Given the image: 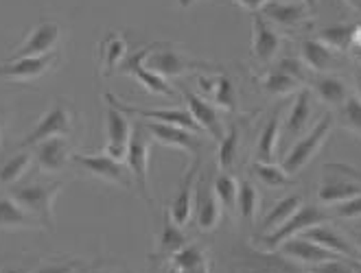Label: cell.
Instances as JSON below:
<instances>
[{
    "mask_svg": "<svg viewBox=\"0 0 361 273\" xmlns=\"http://www.w3.org/2000/svg\"><path fill=\"white\" fill-rule=\"evenodd\" d=\"M61 191V182L53 184H29V186H16L11 191V199L29 212L35 221L47 225L49 229L55 227V215H53V201Z\"/></svg>",
    "mask_w": 361,
    "mask_h": 273,
    "instance_id": "6da1fadb",
    "label": "cell"
},
{
    "mask_svg": "<svg viewBox=\"0 0 361 273\" xmlns=\"http://www.w3.org/2000/svg\"><path fill=\"white\" fill-rule=\"evenodd\" d=\"M281 254L285 258H291V260H298V262H305L309 267L313 265H322L326 260H333L337 258V254H333V251L324 249L322 245H317L309 239H300V236H293L289 241H285L281 245Z\"/></svg>",
    "mask_w": 361,
    "mask_h": 273,
    "instance_id": "9a60e30c",
    "label": "cell"
},
{
    "mask_svg": "<svg viewBox=\"0 0 361 273\" xmlns=\"http://www.w3.org/2000/svg\"><path fill=\"white\" fill-rule=\"evenodd\" d=\"M331 129H333V116L324 114L320 120L313 125V129L305 138H300L291 146V151L283 160V169H285V173L289 177L295 175V173H300L305 166L313 160V155L320 151V146L326 142Z\"/></svg>",
    "mask_w": 361,
    "mask_h": 273,
    "instance_id": "3957f363",
    "label": "cell"
},
{
    "mask_svg": "<svg viewBox=\"0 0 361 273\" xmlns=\"http://www.w3.org/2000/svg\"><path fill=\"white\" fill-rule=\"evenodd\" d=\"M313 92L329 105H344L346 99H348L346 83L339 77H331V75L317 77L313 81Z\"/></svg>",
    "mask_w": 361,
    "mask_h": 273,
    "instance_id": "4dcf8cb0",
    "label": "cell"
},
{
    "mask_svg": "<svg viewBox=\"0 0 361 273\" xmlns=\"http://www.w3.org/2000/svg\"><path fill=\"white\" fill-rule=\"evenodd\" d=\"M263 15H267L269 20L279 25H285V27H293L302 23L307 18L309 9L300 3H285V0H269V3L261 9Z\"/></svg>",
    "mask_w": 361,
    "mask_h": 273,
    "instance_id": "d4e9b609",
    "label": "cell"
},
{
    "mask_svg": "<svg viewBox=\"0 0 361 273\" xmlns=\"http://www.w3.org/2000/svg\"><path fill=\"white\" fill-rule=\"evenodd\" d=\"M237 269L239 273H309L293 262L285 260L283 254H271V251H254L239 249L237 251Z\"/></svg>",
    "mask_w": 361,
    "mask_h": 273,
    "instance_id": "9c48e42d",
    "label": "cell"
},
{
    "mask_svg": "<svg viewBox=\"0 0 361 273\" xmlns=\"http://www.w3.org/2000/svg\"><path fill=\"white\" fill-rule=\"evenodd\" d=\"M215 193L224 205V210L228 212H235V205H237V195H239V182L232 177L230 173H221L217 179H215Z\"/></svg>",
    "mask_w": 361,
    "mask_h": 273,
    "instance_id": "d590c367",
    "label": "cell"
},
{
    "mask_svg": "<svg viewBox=\"0 0 361 273\" xmlns=\"http://www.w3.org/2000/svg\"><path fill=\"white\" fill-rule=\"evenodd\" d=\"M279 49H281L279 33L269 27V23L261 11L254 13V55H257V59L267 64V61L274 59V55L279 53Z\"/></svg>",
    "mask_w": 361,
    "mask_h": 273,
    "instance_id": "44dd1931",
    "label": "cell"
},
{
    "mask_svg": "<svg viewBox=\"0 0 361 273\" xmlns=\"http://www.w3.org/2000/svg\"><path fill=\"white\" fill-rule=\"evenodd\" d=\"M73 162L79 164L83 171L90 173L97 179H103L108 184L121 186L125 191H130L134 186V177L132 171L127 169L125 162H118L114 158H110L108 153H101V155H86V153H77L73 155Z\"/></svg>",
    "mask_w": 361,
    "mask_h": 273,
    "instance_id": "8992f818",
    "label": "cell"
},
{
    "mask_svg": "<svg viewBox=\"0 0 361 273\" xmlns=\"http://www.w3.org/2000/svg\"><path fill=\"white\" fill-rule=\"evenodd\" d=\"M279 70H283L285 75L293 77L295 81H305V66L300 64L298 59H293V57H285L281 64H279Z\"/></svg>",
    "mask_w": 361,
    "mask_h": 273,
    "instance_id": "ee69618b",
    "label": "cell"
},
{
    "mask_svg": "<svg viewBox=\"0 0 361 273\" xmlns=\"http://www.w3.org/2000/svg\"><path fill=\"white\" fill-rule=\"evenodd\" d=\"M31 160L33 155L25 149V151H20L16 153L11 160H7L3 166H0V184H5V186H13L20 177H23L27 173V169L31 166Z\"/></svg>",
    "mask_w": 361,
    "mask_h": 273,
    "instance_id": "d6a6232c",
    "label": "cell"
},
{
    "mask_svg": "<svg viewBox=\"0 0 361 273\" xmlns=\"http://www.w3.org/2000/svg\"><path fill=\"white\" fill-rule=\"evenodd\" d=\"M252 171L257 173V177L269 188H283L291 182L283 166H276L274 162H254Z\"/></svg>",
    "mask_w": 361,
    "mask_h": 273,
    "instance_id": "e575fe53",
    "label": "cell"
},
{
    "mask_svg": "<svg viewBox=\"0 0 361 273\" xmlns=\"http://www.w3.org/2000/svg\"><path fill=\"white\" fill-rule=\"evenodd\" d=\"M105 127H108V146H105V153L118 162H125L132 140V122L127 120L125 112L110 105L108 116H105Z\"/></svg>",
    "mask_w": 361,
    "mask_h": 273,
    "instance_id": "8fae6325",
    "label": "cell"
},
{
    "mask_svg": "<svg viewBox=\"0 0 361 273\" xmlns=\"http://www.w3.org/2000/svg\"><path fill=\"white\" fill-rule=\"evenodd\" d=\"M35 158L39 169L53 175L66 169V164L71 160V144L66 138H49L44 142L35 144Z\"/></svg>",
    "mask_w": 361,
    "mask_h": 273,
    "instance_id": "2e32d148",
    "label": "cell"
},
{
    "mask_svg": "<svg viewBox=\"0 0 361 273\" xmlns=\"http://www.w3.org/2000/svg\"><path fill=\"white\" fill-rule=\"evenodd\" d=\"M353 33H355V27H331L322 33V42L333 51L335 49L344 51L353 44Z\"/></svg>",
    "mask_w": 361,
    "mask_h": 273,
    "instance_id": "ab89813d",
    "label": "cell"
},
{
    "mask_svg": "<svg viewBox=\"0 0 361 273\" xmlns=\"http://www.w3.org/2000/svg\"><path fill=\"white\" fill-rule=\"evenodd\" d=\"M188 245V239L186 234L182 232V227L171 219V217H166L164 221V229H162V234H160V241H158V251L152 256V260H171L178 251L182 247Z\"/></svg>",
    "mask_w": 361,
    "mask_h": 273,
    "instance_id": "603a6c76",
    "label": "cell"
},
{
    "mask_svg": "<svg viewBox=\"0 0 361 273\" xmlns=\"http://www.w3.org/2000/svg\"><path fill=\"white\" fill-rule=\"evenodd\" d=\"M0 273H27L25 269H9V271H0Z\"/></svg>",
    "mask_w": 361,
    "mask_h": 273,
    "instance_id": "816d5d0a",
    "label": "cell"
},
{
    "mask_svg": "<svg viewBox=\"0 0 361 273\" xmlns=\"http://www.w3.org/2000/svg\"><path fill=\"white\" fill-rule=\"evenodd\" d=\"M259 203H261V195L257 191V186H254L250 179H243L239 184V195H237V208L239 212L245 221H252L259 212Z\"/></svg>",
    "mask_w": 361,
    "mask_h": 273,
    "instance_id": "836d02e7",
    "label": "cell"
},
{
    "mask_svg": "<svg viewBox=\"0 0 361 273\" xmlns=\"http://www.w3.org/2000/svg\"><path fill=\"white\" fill-rule=\"evenodd\" d=\"M344 122L357 134H361V99L348 96L344 103Z\"/></svg>",
    "mask_w": 361,
    "mask_h": 273,
    "instance_id": "b9f144b4",
    "label": "cell"
},
{
    "mask_svg": "<svg viewBox=\"0 0 361 273\" xmlns=\"http://www.w3.org/2000/svg\"><path fill=\"white\" fill-rule=\"evenodd\" d=\"M0 140H3V118H0Z\"/></svg>",
    "mask_w": 361,
    "mask_h": 273,
    "instance_id": "db71d44e",
    "label": "cell"
},
{
    "mask_svg": "<svg viewBox=\"0 0 361 273\" xmlns=\"http://www.w3.org/2000/svg\"><path fill=\"white\" fill-rule=\"evenodd\" d=\"M311 92L309 90H300L298 96L293 101V108L287 116V122H285V132L289 138H295L305 132V127L309 125V118H311Z\"/></svg>",
    "mask_w": 361,
    "mask_h": 273,
    "instance_id": "484cf974",
    "label": "cell"
},
{
    "mask_svg": "<svg viewBox=\"0 0 361 273\" xmlns=\"http://www.w3.org/2000/svg\"><path fill=\"white\" fill-rule=\"evenodd\" d=\"M331 217L324 212V210H320L317 205H311V203H302V208L295 212L289 221H285L281 227H276L274 232H269V234H265V236H261V243H263V247H267L269 251L271 249H276V247H281L285 241H289V239H293V236H298V234H302V232H307L309 227H313V225H322L324 221H329Z\"/></svg>",
    "mask_w": 361,
    "mask_h": 273,
    "instance_id": "5b68a950",
    "label": "cell"
},
{
    "mask_svg": "<svg viewBox=\"0 0 361 273\" xmlns=\"http://www.w3.org/2000/svg\"><path fill=\"white\" fill-rule=\"evenodd\" d=\"M353 44L361 51V27H355V33H353Z\"/></svg>",
    "mask_w": 361,
    "mask_h": 273,
    "instance_id": "c3c4849f",
    "label": "cell"
},
{
    "mask_svg": "<svg viewBox=\"0 0 361 273\" xmlns=\"http://www.w3.org/2000/svg\"><path fill=\"white\" fill-rule=\"evenodd\" d=\"M309 273H361V265L355 258L337 256L333 260H326L322 265H313Z\"/></svg>",
    "mask_w": 361,
    "mask_h": 273,
    "instance_id": "f35d334b",
    "label": "cell"
},
{
    "mask_svg": "<svg viewBox=\"0 0 361 273\" xmlns=\"http://www.w3.org/2000/svg\"><path fill=\"white\" fill-rule=\"evenodd\" d=\"M61 37V29L53 20H42V23L29 33L27 42L20 46L11 59H23V57H37V55H49L57 46Z\"/></svg>",
    "mask_w": 361,
    "mask_h": 273,
    "instance_id": "7c38bea8",
    "label": "cell"
},
{
    "mask_svg": "<svg viewBox=\"0 0 361 273\" xmlns=\"http://www.w3.org/2000/svg\"><path fill=\"white\" fill-rule=\"evenodd\" d=\"M73 132V120H71V110L63 103H55L53 108L39 118V122L31 129V134L23 140V149L27 146H35L49 138H63L71 136Z\"/></svg>",
    "mask_w": 361,
    "mask_h": 273,
    "instance_id": "ba28073f",
    "label": "cell"
},
{
    "mask_svg": "<svg viewBox=\"0 0 361 273\" xmlns=\"http://www.w3.org/2000/svg\"><path fill=\"white\" fill-rule=\"evenodd\" d=\"M305 64L315 72H329L335 68L337 57L331 46H326L322 39H305L302 44Z\"/></svg>",
    "mask_w": 361,
    "mask_h": 273,
    "instance_id": "cb8c5ba5",
    "label": "cell"
},
{
    "mask_svg": "<svg viewBox=\"0 0 361 273\" xmlns=\"http://www.w3.org/2000/svg\"><path fill=\"white\" fill-rule=\"evenodd\" d=\"M149 151H152V140L147 136V129L142 127V122L134 125V132H132V140H130V149H127V158L125 164L127 169L132 171L134 184L138 186L140 195L152 201L149 197Z\"/></svg>",
    "mask_w": 361,
    "mask_h": 273,
    "instance_id": "277c9868",
    "label": "cell"
},
{
    "mask_svg": "<svg viewBox=\"0 0 361 273\" xmlns=\"http://www.w3.org/2000/svg\"><path fill=\"white\" fill-rule=\"evenodd\" d=\"M154 49L156 46H152L149 55L145 57V68H149L160 77H180L193 66L186 57H182L176 51H154Z\"/></svg>",
    "mask_w": 361,
    "mask_h": 273,
    "instance_id": "ffe728a7",
    "label": "cell"
},
{
    "mask_svg": "<svg viewBox=\"0 0 361 273\" xmlns=\"http://www.w3.org/2000/svg\"><path fill=\"white\" fill-rule=\"evenodd\" d=\"M348 3H350V5H355L357 9H361V0H348Z\"/></svg>",
    "mask_w": 361,
    "mask_h": 273,
    "instance_id": "f5cc1de1",
    "label": "cell"
},
{
    "mask_svg": "<svg viewBox=\"0 0 361 273\" xmlns=\"http://www.w3.org/2000/svg\"><path fill=\"white\" fill-rule=\"evenodd\" d=\"M324 179L320 184L322 203H339L361 195V171L346 162H331L324 166Z\"/></svg>",
    "mask_w": 361,
    "mask_h": 273,
    "instance_id": "7a4b0ae2",
    "label": "cell"
},
{
    "mask_svg": "<svg viewBox=\"0 0 361 273\" xmlns=\"http://www.w3.org/2000/svg\"><path fill=\"white\" fill-rule=\"evenodd\" d=\"M357 92H359V99H361V68H357Z\"/></svg>",
    "mask_w": 361,
    "mask_h": 273,
    "instance_id": "f907efd6",
    "label": "cell"
},
{
    "mask_svg": "<svg viewBox=\"0 0 361 273\" xmlns=\"http://www.w3.org/2000/svg\"><path fill=\"white\" fill-rule=\"evenodd\" d=\"M357 243H359V247H361V232H357Z\"/></svg>",
    "mask_w": 361,
    "mask_h": 273,
    "instance_id": "11a10c76",
    "label": "cell"
},
{
    "mask_svg": "<svg viewBox=\"0 0 361 273\" xmlns=\"http://www.w3.org/2000/svg\"><path fill=\"white\" fill-rule=\"evenodd\" d=\"M335 217L339 219H359L361 217V195L357 197H350L346 201H339L335 203Z\"/></svg>",
    "mask_w": 361,
    "mask_h": 273,
    "instance_id": "7bdbcfd3",
    "label": "cell"
},
{
    "mask_svg": "<svg viewBox=\"0 0 361 273\" xmlns=\"http://www.w3.org/2000/svg\"><path fill=\"white\" fill-rule=\"evenodd\" d=\"M281 134V110H276L271 118L267 120L265 129L259 136L257 144V162H274L276 158V144H279Z\"/></svg>",
    "mask_w": 361,
    "mask_h": 273,
    "instance_id": "83f0119b",
    "label": "cell"
},
{
    "mask_svg": "<svg viewBox=\"0 0 361 273\" xmlns=\"http://www.w3.org/2000/svg\"><path fill=\"white\" fill-rule=\"evenodd\" d=\"M180 273H210V265L206 260V262H202V265H197L193 269H186V271H180Z\"/></svg>",
    "mask_w": 361,
    "mask_h": 273,
    "instance_id": "7dc6e473",
    "label": "cell"
},
{
    "mask_svg": "<svg viewBox=\"0 0 361 273\" xmlns=\"http://www.w3.org/2000/svg\"><path fill=\"white\" fill-rule=\"evenodd\" d=\"M300 81H295L293 77L285 75L283 70H274L269 72L265 79H263V88L269 92V94H289L295 90Z\"/></svg>",
    "mask_w": 361,
    "mask_h": 273,
    "instance_id": "74e56055",
    "label": "cell"
},
{
    "mask_svg": "<svg viewBox=\"0 0 361 273\" xmlns=\"http://www.w3.org/2000/svg\"><path fill=\"white\" fill-rule=\"evenodd\" d=\"M212 94H215V101L219 105H224L226 110H235L237 108V94H235V86L228 77H219L215 79V88H212Z\"/></svg>",
    "mask_w": 361,
    "mask_h": 273,
    "instance_id": "60d3db41",
    "label": "cell"
},
{
    "mask_svg": "<svg viewBox=\"0 0 361 273\" xmlns=\"http://www.w3.org/2000/svg\"><path fill=\"white\" fill-rule=\"evenodd\" d=\"M169 262H171V271H169V273H180V271L193 269V267L206 262V254H204V249L200 245H186Z\"/></svg>",
    "mask_w": 361,
    "mask_h": 273,
    "instance_id": "8d00e7d4",
    "label": "cell"
},
{
    "mask_svg": "<svg viewBox=\"0 0 361 273\" xmlns=\"http://www.w3.org/2000/svg\"><path fill=\"white\" fill-rule=\"evenodd\" d=\"M239 127L232 125V129L219 140V153H217V162L221 173H230L232 166L237 162V153H239Z\"/></svg>",
    "mask_w": 361,
    "mask_h": 273,
    "instance_id": "1f68e13d",
    "label": "cell"
},
{
    "mask_svg": "<svg viewBox=\"0 0 361 273\" xmlns=\"http://www.w3.org/2000/svg\"><path fill=\"white\" fill-rule=\"evenodd\" d=\"M224 205L215 193V188H197V208H195V225L202 232H210V229L219 227Z\"/></svg>",
    "mask_w": 361,
    "mask_h": 273,
    "instance_id": "d6986e66",
    "label": "cell"
},
{
    "mask_svg": "<svg viewBox=\"0 0 361 273\" xmlns=\"http://www.w3.org/2000/svg\"><path fill=\"white\" fill-rule=\"evenodd\" d=\"M302 203H305V199H302V195H287L285 199H281L279 203H276L271 210H269V215L263 219V229L267 232H274L276 227H281L285 221H289L298 210L302 208Z\"/></svg>",
    "mask_w": 361,
    "mask_h": 273,
    "instance_id": "f1b7e54d",
    "label": "cell"
},
{
    "mask_svg": "<svg viewBox=\"0 0 361 273\" xmlns=\"http://www.w3.org/2000/svg\"><path fill=\"white\" fill-rule=\"evenodd\" d=\"M237 3L241 5V7H245L247 11H254V13H259L269 0H237Z\"/></svg>",
    "mask_w": 361,
    "mask_h": 273,
    "instance_id": "bcb514c9",
    "label": "cell"
},
{
    "mask_svg": "<svg viewBox=\"0 0 361 273\" xmlns=\"http://www.w3.org/2000/svg\"><path fill=\"white\" fill-rule=\"evenodd\" d=\"M125 53H127V44L125 39L116 33H110L101 42L99 46V57H101V66H103V75L108 77L112 75L125 59Z\"/></svg>",
    "mask_w": 361,
    "mask_h": 273,
    "instance_id": "4316f807",
    "label": "cell"
},
{
    "mask_svg": "<svg viewBox=\"0 0 361 273\" xmlns=\"http://www.w3.org/2000/svg\"><path fill=\"white\" fill-rule=\"evenodd\" d=\"M317 3H320V0H302V5L311 11V13H315V9H317Z\"/></svg>",
    "mask_w": 361,
    "mask_h": 273,
    "instance_id": "681fc988",
    "label": "cell"
},
{
    "mask_svg": "<svg viewBox=\"0 0 361 273\" xmlns=\"http://www.w3.org/2000/svg\"><path fill=\"white\" fill-rule=\"evenodd\" d=\"M302 236L317 243V245H322L324 249L333 251V254H337V256L357 258V251L350 247V243H346L344 236H339L335 229H331L326 225H313V227L307 229V232H302Z\"/></svg>",
    "mask_w": 361,
    "mask_h": 273,
    "instance_id": "7402d4cb",
    "label": "cell"
},
{
    "mask_svg": "<svg viewBox=\"0 0 361 273\" xmlns=\"http://www.w3.org/2000/svg\"><path fill=\"white\" fill-rule=\"evenodd\" d=\"M105 101L108 105H114L121 112H125L127 116H138L142 120H154V122H164V125H176V127H184L188 132H202V127L195 122V118L190 116V112L184 110H145V108H136V105H127L125 101H121L118 96L105 92Z\"/></svg>",
    "mask_w": 361,
    "mask_h": 273,
    "instance_id": "52a82bcc",
    "label": "cell"
},
{
    "mask_svg": "<svg viewBox=\"0 0 361 273\" xmlns=\"http://www.w3.org/2000/svg\"><path fill=\"white\" fill-rule=\"evenodd\" d=\"M77 265L75 262H57V265H42L33 273H75Z\"/></svg>",
    "mask_w": 361,
    "mask_h": 273,
    "instance_id": "f6af8a7d",
    "label": "cell"
},
{
    "mask_svg": "<svg viewBox=\"0 0 361 273\" xmlns=\"http://www.w3.org/2000/svg\"><path fill=\"white\" fill-rule=\"evenodd\" d=\"M152 46L149 49H140L138 53L130 55L127 59H123V64H121V72L125 75H134L138 81H140V86H145L149 92L154 94H166V96H171L173 94V88L169 86L166 79L152 72L149 68H145V57L149 55Z\"/></svg>",
    "mask_w": 361,
    "mask_h": 273,
    "instance_id": "5bb4252c",
    "label": "cell"
},
{
    "mask_svg": "<svg viewBox=\"0 0 361 273\" xmlns=\"http://www.w3.org/2000/svg\"><path fill=\"white\" fill-rule=\"evenodd\" d=\"M39 221H35L29 212H25L11 197H0V227L5 229H18V227H37Z\"/></svg>",
    "mask_w": 361,
    "mask_h": 273,
    "instance_id": "f546056e",
    "label": "cell"
},
{
    "mask_svg": "<svg viewBox=\"0 0 361 273\" xmlns=\"http://www.w3.org/2000/svg\"><path fill=\"white\" fill-rule=\"evenodd\" d=\"M112 273H127V271H112Z\"/></svg>",
    "mask_w": 361,
    "mask_h": 273,
    "instance_id": "9f6ffc18",
    "label": "cell"
},
{
    "mask_svg": "<svg viewBox=\"0 0 361 273\" xmlns=\"http://www.w3.org/2000/svg\"><path fill=\"white\" fill-rule=\"evenodd\" d=\"M197 171H200V162L195 160L188 166V171L182 179V186H180V193L176 195L171 210H169V217H171L180 227H184L190 221V212H193V193H195Z\"/></svg>",
    "mask_w": 361,
    "mask_h": 273,
    "instance_id": "ac0fdd59",
    "label": "cell"
},
{
    "mask_svg": "<svg viewBox=\"0 0 361 273\" xmlns=\"http://www.w3.org/2000/svg\"><path fill=\"white\" fill-rule=\"evenodd\" d=\"M184 96H186V105H188V112L190 116L195 118V122L202 127V132L210 134L215 140H221L226 134H224V127H221V118L217 114V110L212 108L208 101H204L200 94L190 92V90H182Z\"/></svg>",
    "mask_w": 361,
    "mask_h": 273,
    "instance_id": "e0dca14e",
    "label": "cell"
},
{
    "mask_svg": "<svg viewBox=\"0 0 361 273\" xmlns=\"http://www.w3.org/2000/svg\"><path fill=\"white\" fill-rule=\"evenodd\" d=\"M57 61L55 53L37 55V57H23V59H9L7 64L0 66V77L11 81H33L42 75H47Z\"/></svg>",
    "mask_w": 361,
    "mask_h": 273,
    "instance_id": "4fadbf2b",
    "label": "cell"
},
{
    "mask_svg": "<svg viewBox=\"0 0 361 273\" xmlns=\"http://www.w3.org/2000/svg\"><path fill=\"white\" fill-rule=\"evenodd\" d=\"M142 127L160 144L176 146V149H182L184 153L193 155V158H197L202 153V138H197L195 132H188L184 127H176V125L154 122V120L142 122Z\"/></svg>",
    "mask_w": 361,
    "mask_h": 273,
    "instance_id": "30bf717a",
    "label": "cell"
}]
</instances>
